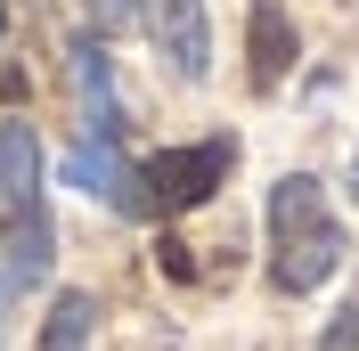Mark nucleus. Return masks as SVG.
<instances>
[{"instance_id":"3","label":"nucleus","mask_w":359,"mask_h":351,"mask_svg":"<svg viewBox=\"0 0 359 351\" xmlns=\"http://www.w3.org/2000/svg\"><path fill=\"white\" fill-rule=\"evenodd\" d=\"M139 17H147L163 66H172L180 82H204V74H212V25H204V0H139Z\"/></svg>"},{"instance_id":"8","label":"nucleus","mask_w":359,"mask_h":351,"mask_svg":"<svg viewBox=\"0 0 359 351\" xmlns=\"http://www.w3.org/2000/svg\"><path fill=\"white\" fill-rule=\"evenodd\" d=\"M41 197V139L33 123H0V204H33Z\"/></svg>"},{"instance_id":"2","label":"nucleus","mask_w":359,"mask_h":351,"mask_svg":"<svg viewBox=\"0 0 359 351\" xmlns=\"http://www.w3.org/2000/svg\"><path fill=\"white\" fill-rule=\"evenodd\" d=\"M229 164H237V147L229 139H196V147H163V155H147L131 172V213L139 220H172V213H196L212 188L229 180Z\"/></svg>"},{"instance_id":"5","label":"nucleus","mask_w":359,"mask_h":351,"mask_svg":"<svg viewBox=\"0 0 359 351\" xmlns=\"http://www.w3.org/2000/svg\"><path fill=\"white\" fill-rule=\"evenodd\" d=\"M66 66H74V98H82L90 139H114V147H123V98H114V58H107V41L82 33V41L66 49Z\"/></svg>"},{"instance_id":"10","label":"nucleus","mask_w":359,"mask_h":351,"mask_svg":"<svg viewBox=\"0 0 359 351\" xmlns=\"http://www.w3.org/2000/svg\"><path fill=\"white\" fill-rule=\"evenodd\" d=\"M318 351H359V294H351V303L335 310V319H327V335H318Z\"/></svg>"},{"instance_id":"4","label":"nucleus","mask_w":359,"mask_h":351,"mask_svg":"<svg viewBox=\"0 0 359 351\" xmlns=\"http://www.w3.org/2000/svg\"><path fill=\"white\" fill-rule=\"evenodd\" d=\"M0 253H8V270H0V286H41L49 262H57V229H49V204H0Z\"/></svg>"},{"instance_id":"7","label":"nucleus","mask_w":359,"mask_h":351,"mask_svg":"<svg viewBox=\"0 0 359 351\" xmlns=\"http://www.w3.org/2000/svg\"><path fill=\"white\" fill-rule=\"evenodd\" d=\"M245 49H253V90H278L294 74V25L278 0H253V17H245Z\"/></svg>"},{"instance_id":"12","label":"nucleus","mask_w":359,"mask_h":351,"mask_svg":"<svg viewBox=\"0 0 359 351\" xmlns=\"http://www.w3.org/2000/svg\"><path fill=\"white\" fill-rule=\"evenodd\" d=\"M163 270H172V278H196V262H188V245H180V237H163Z\"/></svg>"},{"instance_id":"6","label":"nucleus","mask_w":359,"mask_h":351,"mask_svg":"<svg viewBox=\"0 0 359 351\" xmlns=\"http://www.w3.org/2000/svg\"><path fill=\"white\" fill-rule=\"evenodd\" d=\"M66 180L82 188V197L114 204V213H131V164H123V147H114V139H82V147L66 155Z\"/></svg>"},{"instance_id":"9","label":"nucleus","mask_w":359,"mask_h":351,"mask_svg":"<svg viewBox=\"0 0 359 351\" xmlns=\"http://www.w3.org/2000/svg\"><path fill=\"white\" fill-rule=\"evenodd\" d=\"M90 327H98V303L90 294H57L49 327H41V351H90Z\"/></svg>"},{"instance_id":"1","label":"nucleus","mask_w":359,"mask_h":351,"mask_svg":"<svg viewBox=\"0 0 359 351\" xmlns=\"http://www.w3.org/2000/svg\"><path fill=\"white\" fill-rule=\"evenodd\" d=\"M343 253L351 245H343V220L327 204V188L311 172H286L269 188V286L278 294H311V286L335 278Z\"/></svg>"},{"instance_id":"11","label":"nucleus","mask_w":359,"mask_h":351,"mask_svg":"<svg viewBox=\"0 0 359 351\" xmlns=\"http://www.w3.org/2000/svg\"><path fill=\"white\" fill-rule=\"evenodd\" d=\"M90 17H98V33H123V25H139V0H90Z\"/></svg>"},{"instance_id":"13","label":"nucleus","mask_w":359,"mask_h":351,"mask_svg":"<svg viewBox=\"0 0 359 351\" xmlns=\"http://www.w3.org/2000/svg\"><path fill=\"white\" fill-rule=\"evenodd\" d=\"M0 335H8V286H0Z\"/></svg>"}]
</instances>
